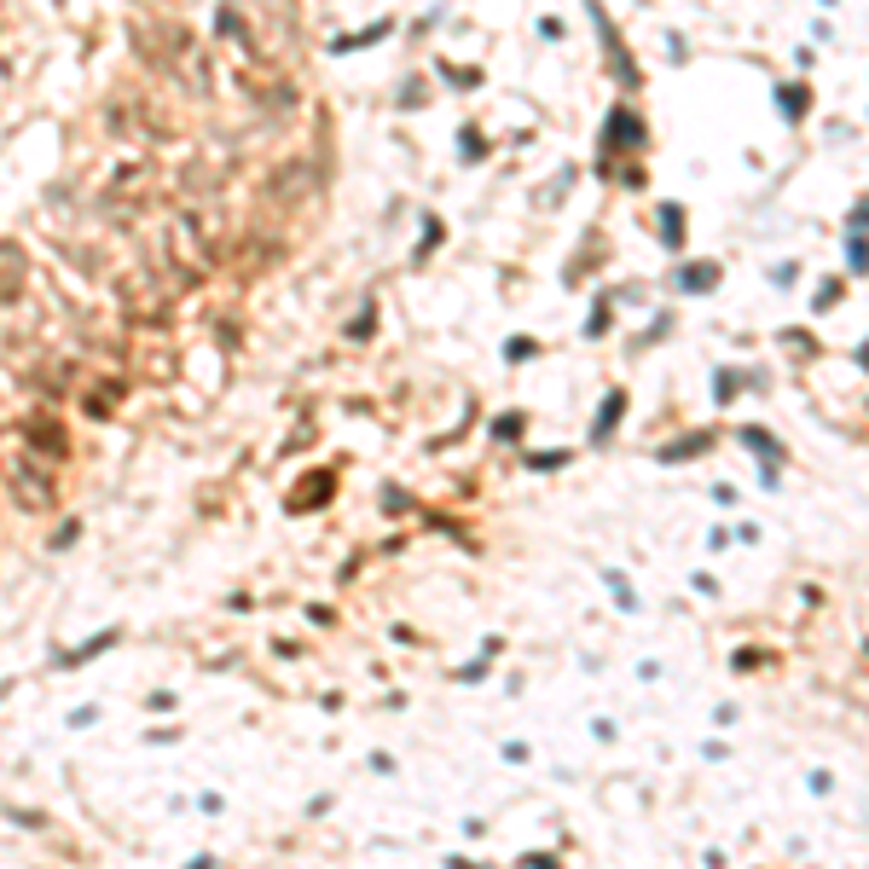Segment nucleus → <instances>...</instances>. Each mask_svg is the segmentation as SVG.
Returning <instances> with one entry per match:
<instances>
[{"label":"nucleus","mask_w":869,"mask_h":869,"mask_svg":"<svg viewBox=\"0 0 869 869\" xmlns=\"http://www.w3.org/2000/svg\"><path fill=\"white\" fill-rule=\"evenodd\" d=\"M7 488H12V504L18 510H53L59 504V481L47 464H35V458H18L12 476H7Z\"/></svg>","instance_id":"obj_1"},{"label":"nucleus","mask_w":869,"mask_h":869,"mask_svg":"<svg viewBox=\"0 0 869 869\" xmlns=\"http://www.w3.org/2000/svg\"><path fill=\"white\" fill-rule=\"evenodd\" d=\"M23 441H30V452H64V429L53 418H30L23 423Z\"/></svg>","instance_id":"obj_2"},{"label":"nucleus","mask_w":869,"mask_h":869,"mask_svg":"<svg viewBox=\"0 0 869 869\" xmlns=\"http://www.w3.org/2000/svg\"><path fill=\"white\" fill-rule=\"evenodd\" d=\"M174 255H181L192 273H203V238H192V221H174Z\"/></svg>","instance_id":"obj_3"},{"label":"nucleus","mask_w":869,"mask_h":869,"mask_svg":"<svg viewBox=\"0 0 869 869\" xmlns=\"http://www.w3.org/2000/svg\"><path fill=\"white\" fill-rule=\"evenodd\" d=\"M18 278H23V255H18V244H0V296H12V290H18Z\"/></svg>","instance_id":"obj_4"}]
</instances>
